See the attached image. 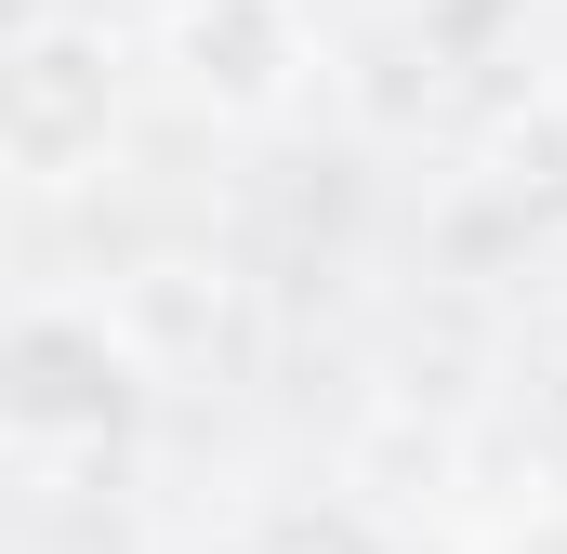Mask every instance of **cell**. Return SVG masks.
<instances>
[{
  "label": "cell",
  "instance_id": "7a4b0ae2",
  "mask_svg": "<svg viewBox=\"0 0 567 554\" xmlns=\"http://www.w3.org/2000/svg\"><path fill=\"white\" fill-rule=\"evenodd\" d=\"M106 145H120V40L106 27L0 40V172L13 185H93Z\"/></svg>",
  "mask_w": 567,
  "mask_h": 554
},
{
  "label": "cell",
  "instance_id": "3957f363",
  "mask_svg": "<svg viewBox=\"0 0 567 554\" xmlns=\"http://www.w3.org/2000/svg\"><path fill=\"white\" fill-rule=\"evenodd\" d=\"M502 554H567V502H542L528 529H502Z\"/></svg>",
  "mask_w": 567,
  "mask_h": 554
},
{
  "label": "cell",
  "instance_id": "277c9868",
  "mask_svg": "<svg viewBox=\"0 0 567 554\" xmlns=\"http://www.w3.org/2000/svg\"><path fill=\"white\" fill-rule=\"evenodd\" d=\"M158 13H172V27H185V13H212V0H158Z\"/></svg>",
  "mask_w": 567,
  "mask_h": 554
},
{
  "label": "cell",
  "instance_id": "6da1fadb",
  "mask_svg": "<svg viewBox=\"0 0 567 554\" xmlns=\"http://www.w3.org/2000/svg\"><path fill=\"white\" fill-rule=\"evenodd\" d=\"M145 343L93 290H0V449L13 462H93L145 422Z\"/></svg>",
  "mask_w": 567,
  "mask_h": 554
}]
</instances>
